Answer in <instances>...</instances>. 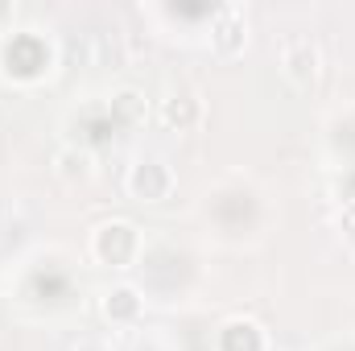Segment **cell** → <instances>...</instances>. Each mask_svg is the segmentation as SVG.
<instances>
[{"label":"cell","mask_w":355,"mask_h":351,"mask_svg":"<svg viewBox=\"0 0 355 351\" xmlns=\"http://www.w3.org/2000/svg\"><path fill=\"white\" fill-rule=\"evenodd\" d=\"M314 62H318V54H314V46H306V42H297V46L289 50V67H293V75H314Z\"/></svg>","instance_id":"cell-1"}]
</instances>
